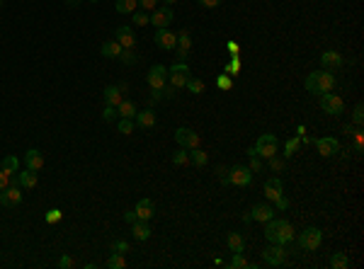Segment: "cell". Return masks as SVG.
<instances>
[{
    "label": "cell",
    "mask_w": 364,
    "mask_h": 269,
    "mask_svg": "<svg viewBox=\"0 0 364 269\" xmlns=\"http://www.w3.org/2000/svg\"><path fill=\"white\" fill-rule=\"evenodd\" d=\"M117 129H119V134L129 136V134H134L136 124H134V119H119V124H117Z\"/></svg>",
    "instance_id": "obj_37"
},
{
    "label": "cell",
    "mask_w": 364,
    "mask_h": 269,
    "mask_svg": "<svg viewBox=\"0 0 364 269\" xmlns=\"http://www.w3.org/2000/svg\"><path fill=\"white\" fill-rule=\"evenodd\" d=\"M253 182V172L245 165H233L228 170V177H223V184H236V187H248Z\"/></svg>",
    "instance_id": "obj_4"
},
{
    "label": "cell",
    "mask_w": 364,
    "mask_h": 269,
    "mask_svg": "<svg viewBox=\"0 0 364 269\" xmlns=\"http://www.w3.org/2000/svg\"><path fill=\"white\" fill-rule=\"evenodd\" d=\"M119 58H121L124 66H136V63H139V54H136L134 49H121Z\"/></svg>",
    "instance_id": "obj_33"
},
{
    "label": "cell",
    "mask_w": 364,
    "mask_h": 269,
    "mask_svg": "<svg viewBox=\"0 0 364 269\" xmlns=\"http://www.w3.org/2000/svg\"><path fill=\"white\" fill-rule=\"evenodd\" d=\"M121 49H124V46H121L119 42H117V39H112V42H105V44H102L100 54H102L105 58H119Z\"/></svg>",
    "instance_id": "obj_22"
},
{
    "label": "cell",
    "mask_w": 364,
    "mask_h": 269,
    "mask_svg": "<svg viewBox=\"0 0 364 269\" xmlns=\"http://www.w3.org/2000/svg\"><path fill=\"white\" fill-rule=\"evenodd\" d=\"M175 141L182 148H187V150L199 148V136L194 134L192 129H187V126H180V129H177V131H175Z\"/></svg>",
    "instance_id": "obj_11"
},
{
    "label": "cell",
    "mask_w": 364,
    "mask_h": 269,
    "mask_svg": "<svg viewBox=\"0 0 364 269\" xmlns=\"http://www.w3.org/2000/svg\"><path fill=\"white\" fill-rule=\"evenodd\" d=\"M262 170V163L257 156H250V172H260Z\"/></svg>",
    "instance_id": "obj_53"
},
{
    "label": "cell",
    "mask_w": 364,
    "mask_h": 269,
    "mask_svg": "<svg viewBox=\"0 0 364 269\" xmlns=\"http://www.w3.org/2000/svg\"><path fill=\"white\" fill-rule=\"evenodd\" d=\"M352 122L357 124V126H362V122H364V104L359 102L357 107H354V112H352Z\"/></svg>",
    "instance_id": "obj_43"
},
{
    "label": "cell",
    "mask_w": 364,
    "mask_h": 269,
    "mask_svg": "<svg viewBox=\"0 0 364 269\" xmlns=\"http://www.w3.org/2000/svg\"><path fill=\"white\" fill-rule=\"evenodd\" d=\"M226 49H228V54H231V56H238V54H241V46L236 44V42H228Z\"/></svg>",
    "instance_id": "obj_55"
},
{
    "label": "cell",
    "mask_w": 364,
    "mask_h": 269,
    "mask_svg": "<svg viewBox=\"0 0 364 269\" xmlns=\"http://www.w3.org/2000/svg\"><path fill=\"white\" fill-rule=\"evenodd\" d=\"M66 3H68V5H71V8H76V5H78V3H80V0H66Z\"/></svg>",
    "instance_id": "obj_59"
},
{
    "label": "cell",
    "mask_w": 364,
    "mask_h": 269,
    "mask_svg": "<svg viewBox=\"0 0 364 269\" xmlns=\"http://www.w3.org/2000/svg\"><path fill=\"white\" fill-rule=\"evenodd\" d=\"M155 46L163 51H173L177 46V34L168 32V29H155Z\"/></svg>",
    "instance_id": "obj_15"
},
{
    "label": "cell",
    "mask_w": 364,
    "mask_h": 269,
    "mask_svg": "<svg viewBox=\"0 0 364 269\" xmlns=\"http://www.w3.org/2000/svg\"><path fill=\"white\" fill-rule=\"evenodd\" d=\"M173 51H175V56L180 58V63H185V58L189 56V49H182V46H175Z\"/></svg>",
    "instance_id": "obj_51"
},
{
    "label": "cell",
    "mask_w": 364,
    "mask_h": 269,
    "mask_svg": "<svg viewBox=\"0 0 364 269\" xmlns=\"http://www.w3.org/2000/svg\"><path fill=\"white\" fill-rule=\"evenodd\" d=\"M284 259H287V250H284V245H275V243H270V245L262 250V262L270 264V267H282V264H284Z\"/></svg>",
    "instance_id": "obj_6"
},
{
    "label": "cell",
    "mask_w": 364,
    "mask_h": 269,
    "mask_svg": "<svg viewBox=\"0 0 364 269\" xmlns=\"http://www.w3.org/2000/svg\"><path fill=\"white\" fill-rule=\"evenodd\" d=\"M267 160H270V170H275V172H282V170H284V160H282V158L272 156V158H267Z\"/></svg>",
    "instance_id": "obj_46"
},
{
    "label": "cell",
    "mask_w": 364,
    "mask_h": 269,
    "mask_svg": "<svg viewBox=\"0 0 364 269\" xmlns=\"http://www.w3.org/2000/svg\"><path fill=\"white\" fill-rule=\"evenodd\" d=\"M320 109L325 114H330V117H340V114L345 112V102H342V97H338V95L325 92V95H320Z\"/></svg>",
    "instance_id": "obj_7"
},
{
    "label": "cell",
    "mask_w": 364,
    "mask_h": 269,
    "mask_svg": "<svg viewBox=\"0 0 364 269\" xmlns=\"http://www.w3.org/2000/svg\"><path fill=\"white\" fill-rule=\"evenodd\" d=\"M226 243H228V250H231V252H243V250H245V240H243L241 233H228Z\"/></svg>",
    "instance_id": "obj_28"
},
{
    "label": "cell",
    "mask_w": 364,
    "mask_h": 269,
    "mask_svg": "<svg viewBox=\"0 0 364 269\" xmlns=\"http://www.w3.org/2000/svg\"><path fill=\"white\" fill-rule=\"evenodd\" d=\"M330 267L333 269H347L350 267V257L345 255V252H335L330 257Z\"/></svg>",
    "instance_id": "obj_32"
},
{
    "label": "cell",
    "mask_w": 364,
    "mask_h": 269,
    "mask_svg": "<svg viewBox=\"0 0 364 269\" xmlns=\"http://www.w3.org/2000/svg\"><path fill=\"white\" fill-rule=\"evenodd\" d=\"M282 194V179L279 177H272L265 182V197L270 199V202H275L277 197Z\"/></svg>",
    "instance_id": "obj_23"
},
{
    "label": "cell",
    "mask_w": 364,
    "mask_h": 269,
    "mask_svg": "<svg viewBox=\"0 0 364 269\" xmlns=\"http://www.w3.org/2000/svg\"><path fill=\"white\" fill-rule=\"evenodd\" d=\"M58 267H61V269H73V267H76V262L68 257V255H63V257L58 259Z\"/></svg>",
    "instance_id": "obj_50"
},
{
    "label": "cell",
    "mask_w": 364,
    "mask_h": 269,
    "mask_svg": "<svg viewBox=\"0 0 364 269\" xmlns=\"http://www.w3.org/2000/svg\"><path fill=\"white\" fill-rule=\"evenodd\" d=\"M166 83H168V68L160 66V63H155V66L148 70V85L153 90H160Z\"/></svg>",
    "instance_id": "obj_14"
},
{
    "label": "cell",
    "mask_w": 364,
    "mask_h": 269,
    "mask_svg": "<svg viewBox=\"0 0 364 269\" xmlns=\"http://www.w3.org/2000/svg\"><path fill=\"white\" fill-rule=\"evenodd\" d=\"M17 177H20V184H22L24 189H34V187H37V172H34V170H22V172H17Z\"/></svg>",
    "instance_id": "obj_24"
},
{
    "label": "cell",
    "mask_w": 364,
    "mask_h": 269,
    "mask_svg": "<svg viewBox=\"0 0 364 269\" xmlns=\"http://www.w3.org/2000/svg\"><path fill=\"white\" fill-rule=\"evenodd\" d=\"M134 124H136V126H141V129H151V126H155V114L151 112V109L136 112V117H134Z\"/></svg>",
    "instance_id": "obj_21"
},
{
    "label": "cell",
    "mask_w": 364,
    "mask_h": 269,
    "mask_svg": "<svg viewBox=\"0 0 364 269\" xmlns=\"http://www.w3.org/2000/svg\"><path fill=\"white\" fill-rule=\"evenodd\" d=\"M102 119H105V122H114V119H117V107H105Z\"/></svg>",
    "instance_id": "obj_47"
},
{
    "label": "cell",
    "mask_w": 364,
    "mask_h": 269,
    "mask_svg": "<svg viewBox=\"0 0 364 269\" xmlns=\"http://www.w3.org/2000/svg\"><path fill=\"white\" fill-rule=\"evenodd\" d=\"M61 218H63V213L58 211V209H49L46 211V223H58Z\"/></svg>",
    "instance_id": "obj_45"
},
{
    "label": "cell",
    "mask_w": 364,
    "mask_h": 269,
    "mask_svg": "<svg viewBox=\"0 0 364 269\" xmlns=\"http://www.w3.org/2000/svg\"><path fill=\"white\" fill-rule=\"evenodd\" d=\"M173 163H175V165H187V163H189V150H187V148H180V150H175V153H173Z\"/></svg>",
    "instance_id": "obj_36"
},
{
    "label": "cell",
    "mask_w": 364,
    "mask_h": 269,
    "mask_svg": "<svg viewBox=\"0 0 364 269\" xmlns=\"http://www.w3.org/2000/svg\"><path fill=\"white\" fill-rule=\"evenodd\" d=\"M228 267L231 269H255V264L250 259L243 257V252H233V259L228 262Z\"/></svg>",
    "instance_id": "obj_29"
},
{
    "label": "cell",
    "mask_w": 364,
    "mask_h": 269,
    "mask_svg": "<svg viewBox=\"0 0 364 269\" xmlns=\"http://www.w3.org/2000/svg\"><path fill=\"white\" fill-rule=\"evenodd\" d=\"M105 102H107V107H119L121 102V92L117 85H110V88H105Z\"/></svg>",
    "instance_id": "obj_26"
},
{
    "label": "cell",
    "mask_w": 364,
    "mask_h": 269,
    "mask_svg": "<svg viewBox=\"0 0 364 269\" xmlns=\"http://www.w3.org/2000/svg\"><path fill=\"white\" fill-rule=\"evenodd\" d=\"M114 39H117L124 49H134V46H136V36H134L131 27H119L117 34H114Z\"/></svg>",
    "instance_id": "obj_19"
},
{
    "label": "cell",
    "mask_w": 364,
    "mask_h": 269,
    "mask_svg": "<svg viewBox=\"0 0 364 269\" xmlns=\"http://www.w3.org/2000/svg\"><path fill=\"white\" fill-rule=\"evenodd\" d=\"M238 70H241V56H233V61L226 63V75H238Z\"/></svg>",
    "instance_id": "obj_38"
},
{
    "label": "cell",
    "mask_w": 364,
    "mask_h": 269,
    "mask_svg": "<svg viewBox=\"0 0 364 269\" xmlns=\"http://www.w3.org/2000/svg\"><path fill=\"white\" fill-rule=\"evenodd\" d=\"M141 10H155L158 8V0H139Z\"/></svg>",
    "instance_id": "obj_52"
},
{
    "label": "cell",
    "mask_w": 364,
    "mask_h": 269,
    "mask_svg": "<svg viewBox=\"0 0 364 269\" xmlns=\"http://www.w3.org/2000/svg\"><path fill=\"white\" fill-rule=\"evenodd\" d=\"M8 184H10V175H5V172L0 170V189H5Z\"/></svg>",
    "instance_id": "obj_57"
},
{
    "label": "cell",
    "mask_w": 364,
    "mask_h": 269,
    "mask_svg": "<svg viewBox=\"0 0 364 269\" xmlns=\"http://www.w3.org/2000/svg\"><path fill=\"white\" fill-rule=\"evenodd\" d=\"M0 8H3V0H0Z\"/></svg>",
    "instance_id": "obj_61"
},
{
    "label": "cell",
    "mask_w": 364,
    "mask_h": 269,
    "mask_svg": "<svg viewBox=\"0 0 364 269\" xmlns=\"http://www.w3.org/2000/svg\"><path fill=\"white\" fill-rule=\"evenodd\" d=\"M107 267H110V269H124V267H126V259H124V255L114 252V255L107 259Z\"/></svg>",
    "instance_id": "obj_35"
},
{
    "label": "cell",
    "mask_w": 364,
    "mask_h": 269,
    "mask_svg": "<svg viewBox=\"0 0 364 269\" xmlns=\"http://www.w3.org/2000/svg\"><path fill=\"white\" fill-rule=\"evenodd\" d=\"M24 163H27V168H29V170L39 172V170L44 168V156H42L37 148H29V150L24 153Z\"/></svg>",
    "instance_id": "obj_16"
},
{
    "label": "cell",
    "mask_w": 364,
    "mask_h": 269,
    "mask_svg": "<svg viewBox=\"0 0 364 269\" xmlns=\"http://www.w3.org/2000/svg\"><path fill=\"white\" fill-rule=\"evenodd\" d=\"M131 233L139 243H144L151 238V228H148V221H134L131 223Z\"/></svg>",
    "instance_id": "obj_20"
},
{
    "label": "cell",
    "mask_w": 364,
    "mask_h": 269,
    "mask_svg": "<svg viewBox=\"0 0 364 269\" xmlns=\"http://www.w3.org/2000/svg\"><path fill=\"white\" fill-rule=\"evenodd\" d=\"M163 100V92H160V90H153L151 88V97H148V107H153L155 102H160Z\"/></svg>",
    "instance_id": "obj_48"
},
{
    "label": "cell",
    "mask_w": 364,
    "mask_h": 269,
    "mask_svg": "<svg viewBox=\"0 0 364 269\" xmlns=\"http://www.w3.org/2000/svg\"><path fill=\"white\" fill-rule=\"evenodd\" d=\"M92 3H97V0H92Z\"/></svg>",
    "instance_id": "obj_62"
},
{
    "label": "cell",
    "mask_w": 364,
    "mask_h": 269,
    "mask_svg": "<svg viewBox=\"0 0 364 269\" xmlns=\"http://www.w3.org/2000/svg\"><path fill=\"white\" fill-rule=\"evenodd\" d=\"M177 46H182V49H192V39H189L187 29H182V32L177 34Z\"/></svg>",
    "instance_id": "obj_41"
},
{
    "label": "cell",
    "mask_w": 364,
    "mask_h": 269,
    "mask_svg": "<svg viewBox=\"0 0 364 269\" xmlns=\"http://www.w3.org/2000/svg\"><path fill=\"white\" fill-rule=\"evenodd\" d=\"M131 250V245L126 243V240H117V243H112V252H119V255H126Z\"/></svg>",
    "instance_id": "obj_42"
},
{
    "label": "cell",
    "mask_w": 364,
    "mask_h": 269,
    "mask_svg": "<svg viewBox=\"0 0 364 269\" xmlns=\"http://www.w3.org/2000/svg\"><path fill=\"white\" fill-rule=\"evenodd\" d=\"M277 148H279V141H277L275 134H262L253 146V156L257 158H272L277 156Z\"/></svg>",
    "instance_id": "obj_3"
},
{
    "label": "cell",
    "mask_w": 364,
    "mask_h": 269,
    "mask_svg": "<svg viewBox=\"0 0 364 269\" xmlns=\"http://www.w3.org/2000/svg\"><path fill=\"white\" fill-rule=\"evenodd\" d=\"M306 90L313 92V95H325V92H333L335 88V78H333L330 70H313L309 78H306Z\"/></svg>",
    "instance_id": "obj_2"
},
{
    "label": "cell",
    "mask_w": 364,
    "mask_h": 269,
    "mask_svg": "<svg viewBox=\"0 0 364 269\" xmlns=\"http://www.w3.org/2000/svg\"><path fill=\"white\" fill-rule=\"evenodd\" d=\"M265 238L275 245H287L294 240V225L282 218H270L265 221Z\"/></svg>",
    "instance_id": "obj_1"
},
{
    "label": "cell",
    "mask_w": 364,
    "mask_h": 269,
    "mask_svg": "<svg viewBox=\"0 0 364 269\" xmlns=\"http://www.w3.org/2000/svg\"><path fill=\"white\" fill-rule=\"evenodd\" d=\"M124 221L134 223V221H139V216H136V211H124Z\"/></svg>",
    "instance_id": "obj_58"
},
{
    "label": "cell",
    "mask_w": 364,
    "mask_h": 269,
    "mask_svg": "<svg viewBox=\"0 0 364 269\" xmlns=\"http://www.w3.org/2000/svg\"><path fill=\"white\" fill-rule=\"evenodd\" d=\"M272 213L275 211H272V206H270V204H257V206H253L250 211L243 216V221H245V223H250V221H260V223H265V221H270V218H275Z\"/></svg>",
    "instance_id": "obj_9"
},
{
    "label": "cell",
    "mask_w": 364,
    "mask_h": 269,
    "mask_svg": "<svg viewBox=\"0 0 364 269\" xmlns=\"http://www.w3.org/2000/svg\"><path fill=\"white\" fill-rule=\"evenodd\" d=\"M163 3H166V5H170V8H173V5H175L177 0H163Z\"/></svg>",
    "instance_id": "obj_60"
},
{
    "label": "cell",
    "mask_w": 364,
    "mask_h": 269,
    "mask_svg": "<svg viewBox=\"0 0 364 269\" xmlns=\"http://www.w3.org/2000/svg\"><path fill=\"white\" fill-rule=\"evenodd\" d=\"M117 117H121V119H134V117H136V107H134V102L121 100L119 107H117Z\"/></svg>",
    "instance_id": "obj_27"
},
{
    "label": "cell",
    "mask_w": 364,
    "mask_h": 269,
    "mask_svg": "<svg viewBox=\"0 0 364 269\" xmlns=\"http://www.w3.org/2000/svg\"><path fill=\"white\" fill-rule=\"evenodd\" d=\"M299 143H301V138H289L287 143H284V156L287 158L294 156V153L299 150Z\"/></svg>",
    "instance_id": "obj_40"
},
{
    "label": "cell",
    "mask_w": 364,
    "mask_h": 269,
    "mask_svg": "<svg viewBox=\"0 0 364 269\" xmlns=\"http://www.w3.org/2000/svg\"><path fill=\"white\" fill-rule=\"evenodd\" d=\"M134 22H136V27H146V24H151V17L146 15L144 10H134Z\"/></svg>",
    "instance_id": "obj_39"
},
{
    "label": "cell",
    "mask_w": 364,
    "mask_h": 269,
    "mask_svg": "<svg viewBox=\"0 0 364 269\" xmlns=\"http://www.w3.org/2000/svg\"><path fill=\"white\" fill-rule=\"evenodd\" d=\"M320 240H323L320 228H306L304 233H299V247L306 250V252H313L320 245Z\"/></svg>",
    "instance_id": "obj_8"
},
{
    "label": "cell",
    "mask_w": 364,
    "mask_h": 269,
    "mask_svg": "<svg viewBox=\"0 0 364 269\" xmlns=\"http://www.w3.org/2000/svg\"><path fill=\"white\" fill-rule=\"evenodd\" d=\"M114 5H117V12H119V15H131V12L136 10V5H139V0H117Z\"/></svg>",
    "instance_id": "obj_31"
},
{
    "label": "cell",
    "mask_w": 364,
    "mask_h": 269,
    "mask_svg": "<svg viewBox=\"0 0 364 269\" xmlns=\"http://www.w3.org/2000/svg\"><path fill=\"white\" fill-rule=\"evenodd\" d=\"M216 85H219L221 90H231L233 88V78L223 73V75H219V78H216Z\"/></svg>",
    "instance_id": "obj_44"
},
{
    "label": "cell",
    "mask_w": 364,
    "mask_h": 269,
    "mask_svg": "<svg viewBox=\"0 0 364 269\" xmlns=\"http://www.w3.org/2000/svg\"><path fill=\"white\" fill-rule=\"evenodd\" d=\"M320 63H323L325 70H333V68H340L342 63H345V58H342L338 51H323V54H320Z\"/></svg>",
    "instance_id": "obj_17"
},
{
    "label": "cell",
    "mask_w": 364,
    "mask_h": 269,
    "mask_svg": "<svg viewBox=\"0 0 364 269\" xmlns=\"http://www.w3.org/2000/svg\"><path fill=\"white\" fill-rule=\"evenodd\" d=\"M173 22V8L170 5H163V8H155L153 15H151V24L155 29H168Z\"/></svg>",
    "instance_id": "obj_10"
},
{
    "label": "cell",
    "mask_w": 364,
    "mask_h": 269,
    "mask_svg": "<svg viewBox=\"0 0 364 269\" xmlns=\"http://www.w3.org/2000/svg\"><path fill=\"white\" fill-rule=\"evenodd\" d=\"M136 216H139V221H151L155 216V204L151 199H141L136 204Z\"/></svg>",
    "instance_id": "obj_18"
},
{
    "label": "cell",
    "mask_w": 364,
    "mask_h": 269,
    "mask_svg": "<svg viewBox=\"0 0 364 269\" xmlns=\"http://www.w3.org/2000/svg\"><path fill=\"white\" fill-rule=\"evenodd\" d=\"M199 5H202V8H219L221 0H199Z\"/></svg>",
    "instance_id": "obj_56"
},
{
    "label": "cell",
    "mask_w": 364,
    "mask_h": 269,
    "mask_svg": "<svg viewBox=\"0 0 364 269\" xmlns=\"http://www.w3.org/2000/svg\"><path fill=\"white\" fill-rule=\"evenodd\" d=\"M20 202H22L20 184H8L5 189H0V204L3 206H17Z\"/></svg>",
    "instance_id": "obj_13"
},
{
    "label": "cell",
    "mask_w": 364,
    "mask_h": 269,
    "mask_svg": "<svg viewBox=\"0 0 364 269\" xmlns=\"http://www.w3.org/2000/svg\"><path fill=\"white\" fill-rule=\"evenodd\" d=\"M185 88H187L192 95H202V92L207 90V85H204V80H202V78H189Z\"/></svg>",
    "instance_id": "obj_34"
},
{
    "label": "cell",
    "mask_w": 364,
    "mask_h": 269,
    "mask_svg": "<svg viewBox=\"0 0 364 269\" xmlns=\"http://www.w3.org/2000/svg\"><path fill=\"white\" fill-rule=\"evenodd\" d=\"M275 204H277V209H282V211H284V209H289V199L284 197V194H279V197L275 199Z\"/></svg>",
    "instance_id": "obj_54"
},
{
    "label": "cell",
    "mask_w": 364,
    "mask_h": 269,
    "mask_svg": "<svg viewBox=\"0 0 364 269\" xmlns=\"http://www.w3.org/2000/svg\"><path fill=\"white\" fill-rule=\"evenodd\" d=\"M160 92H163V100H170V97H175V88H173L170 83H166V85L160 88Z\"/></svg>",
    "instance_id": "obj_49"
},
{
    "label": "cell",
    "mask_w": 364,
    "mask_h": 269,
    "mask_svg": "<svg viewBox=\"0 0 364 269\" xmlns=\"http://www.w3.org/2000/svg\"><path fill=\"white\" fill-rule=\"evenodd\" d=\"M0 170H3L5 175H17V172H20V160L15 156H5L3 163H0Z\"/></svg>",
    "instance_id": "obj_25"
},
{
    "label": "cell",
    "mask_w": 364,
    "mask_h": 269,
    "mask_svg": "<svg viewBox=\"0 0 364 269\" xmlns=\"http://www.w3.org/2000/svg\"><path fill=\"white\" fill-rule=\"evenodd\" d=\"M189 163H194L197 168H204V165L209 163V156H207L204 150H199V148H192V150H189Z\"/></svg>",
    "instance_id": "obj_30"
},
{
    "label": "cell",
    "mask_w": 364,
    "mask_h": 269,
    "mask_svg": "<svg viewBox=\"0 0 364 269\" xmlns=\"http://www.w3.org/2000/svg\"><path fill=\"white\" fill-rule=\"evenodd\" d=\"M189 78H192V73H189V66H187V63H173V68L168 70V83H170V85H173L175 90L185 88Z\"/></svg>",
    "instance_id": "obj_5"
},
{
    "label": "cell",
    "mask_w": 364,
    "mask_h": 269,
    "mask_svg": "<svg viewBox=\"0 0 364 269\" xmlns=\"http://www.w3.org/2000/svg\"><path fill=\"white\" fill-rule=\"evenodd\" d=\"M313 143H316V148H318V153H320L323 158H330V156H335V153L340 150V143H338V138H333V136H323V138H316Z\"/></svg>",
    "instance_id": "obj_12"
}]
</instances>
